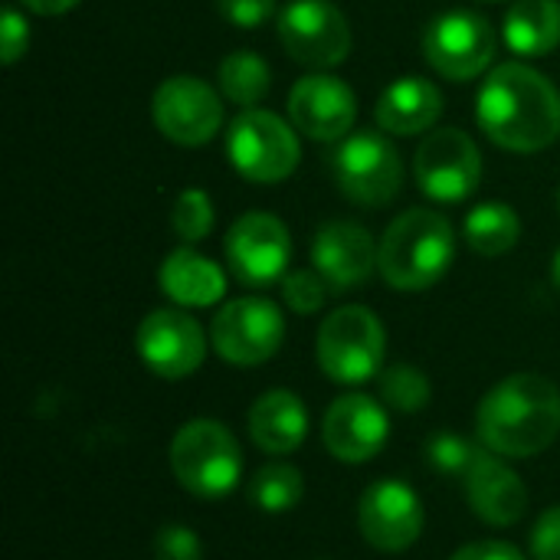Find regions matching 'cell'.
<instances>
[{"instance_id":"7","label":"cell","mask_w":560,"mask_h":560,"mask_svg":"<svg viewBox=\"0 0 560 560\" xmlns=\"http://www.w3.org/2000/svg\"><path fill=\"white\" fill-rule=\"evenodd\" d=\"M335 187L358 207H387L404 190V161L387 131H351L328 154Z\"/></svg>"},{"instance_id":"20","label":"cell","mask_w":560,"mask_h":560,"mask_svg":"<svg viewBox=\"0 0 560 560\" xmlns=\"http://www.w3.org/2000/svg\"><path fill=\"white\" fill-rule=\"evenodd\" d=\"M440 115H443V92L436 82L420 79V75H400L381 92L374 105L377 128L397 138L433 131Z\"/></svg>"},{"instance_id":"6","label":"cell","mask_w":560,"mask_h":560,"mask_svg":"<svg viewBox=\"0 0 560 560\" xmlns=\"http://www.w3.org/2000/svg\"><path fill=\"white\" fill-rule=\"evenodd\" d=\"M299 128L269 108H243L226 128V158L249 184H279L302 161Z\"/></svg>"},{"instance_id":"14","label":"cell","mask_w":560,"mask_h":560,"mask_svg":"<svg viewBox=\"0 0 560 560\" xmlns=\"http://www.w3.org/2000/svg\"><path fill=\"white\" fill-rule=\"evenodd\" d=\"M135 348L144 368L164 381H184L207 358V331L187 308H154L135 331Z\"/></svg>"},{"instance_id":"27","label":"cell","mask_w":560,"mask_h":560,"mask_svg":"<svg viewBox=\"0 0 560 560\" xmlns=\"http://www.w3.org/2000/svg\"><path fill=\"white\" fill-rule=\"evenodd\" d=\"M381 404L394 413H420L430 407L433 387L427 374L413 364H394L381 371Z\"/></svg>"},{"instance_id":"15","label":"cell","mask_w":560,"mask_h":560,"mask_svg":"<svg viewBox=\"0 0 560 560\" xmlns=\"http://www.w3.org/2000/svg\"><path fill=\"white\" fill-rule=\"evenodd\" d=\"M358 528L371 548L384 555H400L413 548L423 535V502L407 482L377 479L364 489L358 502Z\"/></svg>"},{"instance_id":"25","label":"cell","mask_w":560,"mask_h":560,"mask_svg":"<svg viewBox=\"0 0 560 560\" xmlns=\"http://www.w3.org/2000/svg\"><path fill=\"white\" fill-rule=\"evenodd\" d=\"M217 82H220V92L240 105V108H256L266 95H269V85H272V72H269V62L262 56H256L253 49H236L230 52L220 69H217Z\"/></svg>"},{"instance_id":"22","label":"cell","mask_w":560,"mask_h":560,"mask_svg":"<svg viewBox=\"0 0 560 560\" xmlns=\"http://www.w3.org/2000/svg\"><path fill=\"white\" fill-rule=\"evenodd\" d=\"M249 436L269 456L295 453L308 436V410L292 390H269L249 410Z\"/></svg>"},{"instance_id":"37","label":"cell","mask_w":560,"mask_h":560,"mask_svg":"<svg viewBox=\"0 0 560 560\" xmlns=\"http://www.w3.org/2000/svg\"><path fill=\"white\" fill-rule=\"evenodd\" d=\"M551 279H555V285H558L560 292V249L558 256H555V262H551Z\"/></svg>"},{"instance_id":"34","label":"cell","mask_w":560,"mask_h":560,"mask_svg":"<svg viewBox=\"0 0 560 560\" xmlns=\"http://www.w3.org/2000/svg\"><path fill=\"white\" fill-rule=\"evenodd\" d=\"M532 558L560 560V505L548 509L532 528Z\"/></svg>"},{"instance_id":"16","label":"cell","mask_w":560,"mask_h":560,"mask_svg":"<svg viewBox=\"0 0 560 560\" xmlns=\"http://www.w3.org/2000/svg\"><path fill=\"white\" fill-rule=\"evenodd\" d=\"M289 118L292 125L322 144H338L354 131L358 121V98L351 85L331 72L302 75L289 92Z\"/></svg>"},{"instance_id":"36","label":"cell","mask_w":560,"mask_h":560,"mask_svg":"<svg viewBox=\"0 0 560 560\" xmlns=\"http://www.w3.org/2000/svg\"><path fill=\"white\" fill-rule=\"evenodd\" d=\"M20 3L36 16H62V13L75 10L82 0H20Z\"/></svg>"},{"instance_id":"10","label":"cell","mask_w":560,"mask_h":560,"mask_svg":"<svg viewBox=\"0 0 560 560\" xmlns=\"http://www.w3.org/2000/svg\"><path fill=\"white\" fill-rule=\"evenodd\" d=\"M285 52L308 69H335L351 52V26L335 0H289L276 16Z\"/></svg>"},{"instance_id":"32","label":"cell","mask_w":560,"mask_h":560,"mask_svg":"<svg viewBox=\"0 0 560 560\" xmlns=\"http://www.w3.org/2000/svg\"><path fill=\"white\" fill-rule=\"evenodd\" d=\"M217 10L226 23L240 30H256L276 13V0H217Z\"/></svg>"},{"instance_id":"23","label":"cell","mask_w":560,"mask_h":560,"mask_svg":"<svg viewBox=\"0 0 560 560\" xmlns=\"http://www.w3.org/2000/svg\"><path fill=\"white\" fill-rule=\"evenodd\" d=\"M505 46L515 56L541 59L560 43V3L558 0H515L502 23Z\"/></svg>"},{"instance_id":"33","label":"cell","mask_w":560,"mask_h":560,"mask_svg":"<svg viewBox=\"0 0 560 560\" xmlns=\"http://www.w3.org/2000/svg\"><path fill=\"white\" fill-rule=\"evenodd\" d=\"M30 46V26H26V16L16 10V7H7L3 16H0V59L3 66H13Z\"/></svg>"},{"instance_id":"30","label":"cell","mask_w":560,"mask_h":560,"mask_svg":"<svg viewBox=\"0 0 560 560\" xmlns=\"http://www.w3.org/2000/svg\"><path fill=\"white\" fill-rule=\"evenodd\" d=\"M328 292H331V285L315 269H295V272H285V279H282V302L295 315L322 312V305L328 302Z\"/></svg>"},{"instance_id":"18","label":"cell","mask_w":560,"mask_h":560,"mask_svg":"<svg viewBox=\"0 0 560 560\" xmlns=\"http://www.w3.org/2000/svg\"><path fill=\"white\" fill-rule=\"evenodd\" d=\"M381 243H374L371 230L351 220L325 223L312 240V266L331 285V292H351L371 279L377 269Z\"/></svg>"},{"instance_id":"5","label":"cell","mask_w":560,"mask_h":560,"mask_svg":"<svg viewBox=\"0 0 560 560\" xmlns=\"http://www.w3.org/2000/svg\"><path fill=\"white\" fill-rule=\"evenodd\" d=\"M174 479L197 499H223L240 486L243 450L220 420H190L171 443Z\"/></svg>"},{"instance_id":"19","label":"cell","mask_w":560,"mask_h":560,"mask_svg":"<svg viewBox=\"0 0 560 560\" xmlns=\"http://www.w3.org/2000/svg\"><path fill=\"white\" fill-rule=\"evenodd\" d=\"M472 512L495 528H512L528 512V489L522 476L505 466L495 453H482L463 479Z\"/></svg>"},{"instance_id":"35","label":"cell","mask_w":560,"mask_h":560,"mask_svg":"<svg viewBox=\"0 0 560 560\" xmlns=\"http://www.w3.org/2000/svg\"><path fill=\"white\" fill-rule=\"evenodd\" d=\"M450 560H525V555L509 541H476L459 548Z\"/></svg>"},{"instance_id":"17","label":"cell","mask_w":560,"mask_h":560,"mask_svg":"<svg viewBox=\"0 0 560 560\" xmlns=\"http://www.w3.org/2000/svg\"><path fill=\"white\" fill-rule=\"evenodd\" d=\"M390 436L387 407L368 394H345L331 400L322 420V440L328 453L348 466H361L374 459Z\"/></svg>"},{"instance_id":"4","label":"cell","mask_w":560,"mask_h":560,"mask_svg":"<svg viewBox=\"0 0 560 560\" xmlns=\"http://www.w3.org/2000/svg\"><path fill=\"white\" fill-rule=\"evenodd\" d=\"M387 354V331L364 305L335 308L315 338V358L328 381L358 387L381 374Z\"/></svg>"},{"instance_id":"38","label":"cell","mask_w":560,"mask_h":560,"mask_svg":"<svg viewBox=\"0 0 560 560\" xmlns=\"http://www.w3.org/2000/svg\"><path fill=\"white\" fill-rule=\"evenodd\" d=\"M558 203H560V194H558Z\"/></svg>"},{"instance_id":"1","label":"cell","mask_w":560,"mask_h":560,"mask_svg":"<svg viewBox=\"0 0 560 560\" xmlns=\"http://www.w3.org/2000/svg\"><path fill=\"white\" fill-rule=\"evenodd\" d=\"M476 118L492 144L515 154H538L560 138L558 85L525 62H499L486 72Z\"/></svg>"},{"instance_id":"31","label":"cell","mask_w":560,"mask_h":560,"mask_svg":"<svg viewBox=\"0 0 560 560\" xmlns=\"http://www.w3.org/2000/svg\"><path fill=\"white\" fill-rule=\"evenodd\" d=\"M154 560H203L197 532L184 525H167L154 535Z\"/></svg>"},{"instance_id":"28","label":"cell","mask_w":560,"mask_h":560,"mask_svg":"<svg viewBox=\"0 0 560 560\" xmlns=\"http://www.w3.org/2000/svg\"><path fill=\"white\" fill-rule=\"evenodd\" d=\"M486 453V446L469 443L466 436L453 433V430H440L430 436L427 443V459L436 472L453 476V479H466V472L476 466V459Z\"/></svg>"},{"instance_id":"13","label":"cell","mask_w":560,"mask_h":560,"mask_svg":"<svg viewBox=\"0 0 560 560\" xmlns=\"http://www.w3.org/2000/svg\"><path fill=\"white\" fill-rule=\"evenodd\" d=\"M226 262L230 272L249 285V289H266L272 282H282L292 262V233L289 226L262 210L243 213L230 233H226Z\"/></svg>"},{"instance_id":"26","label":"cell","mask_w":560,"mask_h":560,"mask_svg":"<svg viewBox=\"0 0 560 560\" xmlns=\"http://www.w3.org/2000/svg\"><path fill=\"white\" fill-rule=\"evenodd\" d=\"M305 495V479L292 463H269L249 482V502L266 515L292 512Z\"/></svg>"},{"instance_id":"3","label":"cell","mask_w":560,"mask_h":560,"mask_svg":"<svg viewBox=\"0 0 560 560\" xmlns=\"http://www.w3.org/2000/svg\"><path fill=\"white\" fill-rule=\"evenodd\" d=\"M453 256V223L436 210H407L384 230L377 269L397 292H423L450 272Z\"/></svg>"},{"instance_id":"9","label":"cell","mask_w":560,"mask_h":560,"mask_svg":"<svg viewBox=\"0 0 560 560\" xmlns=\"http://www.w3.org/2000/svg\"><path fill=\"white\" fill-rule=\"evenodd\" d=\"M285 341V315L276 302L243 295L226 302L210 325L213 351L236 368H256L279 354Z\"/></svg>"},{"instance_id":"2","label":"cell","mask_w":560,"mask_h":560,"mask_svg":"<svg viewBox=\"0 0 560 560\" xmlns=\"http://www.w3.org/2000/svg\"><path fill=\"white\" fill-rule=\"evenodd\" d=\"M479 443L505 459L545 453L560 436V390L541 374H512L499 381L476 410Z\"/></svg>"},{"instance_id":"8","label":"cell","mask_w":560,"mask_h":560,"mask_svg":"<svg viewBox=\"0 0 560 560\" xmlns=\"http://www.w3.org/2000/svg\"><path fill=\"white\" fill-rule=\"evenodd\" d=\"M499 49L495 26L472 10H446L423 30V56L436 75L469 82L492 69Z\"/></svg>"},{"instance_id":"29","label":"cell","mask_w":560,"mask_h":560,"mask_svg":"<svg viewBox=\"0 0 560 560\" xmlns=\"http://www.w3.org/2000/svg\"><path fill=\"white\" fill-rule=\"evenodd\" d=\"M171 226L184 243H200L213 230V200L200 187H187L177 194L171 210Z\"/></svg>"},{"instance_id":"12","label":"cell","mask_w":560,"mask_h":560,"mask_svg":"<svg viewBox=\"0 0 560 560\" xmlns=\"http://www.w3.org/2000/svg\"><path fill=\"white\" fill-rule=\"evenodd\" d=\"M151 118L167 141L200 148L223 128V98L200 75H171L154 89Z\"/></svg>"},{"instance_id":"21","label":"cell","mask_w":560,"mask_h":560,"mask_svg":"<svg viewBox=\"0 0 560 560\" xmlns=\"http://www.w3.org/2000/svg\"><path fill=\"white\" fill-rule=\"evenodd\" d=\"M158 285L180 308H210L226 295V272L210 256L180 246L161 262Z\"/></svg>"},{"instance_id":"24","label":"cell","mask_w":560,"mask_h":560,"mask_svg":"<svg viewBox=\"0 0 560 560\" xmlns=\"http://www.w3.org/2000/svg\"><path fill=\"white\" fill-rule=\"evenodd\" d=\"M463 236L469 249L486 259L505 256L522 240V217L512 203H502V200L476 203L463 220Z\"/></svg>"},{"instance_id":"11","label":"cell","mask_w":560,"mask_h":560,"mask_svg":"<svg viewBox=\"0 0 560 560\" xmlns=\"http://www.w3.org/2000/svg\"><path fill=\"white\" fill-rule=\"evenodd\" d=\"M413 177L436 203H463L482 180L479 144L463 128H433L413 154Z\"/></svg>"}]
</instances>
